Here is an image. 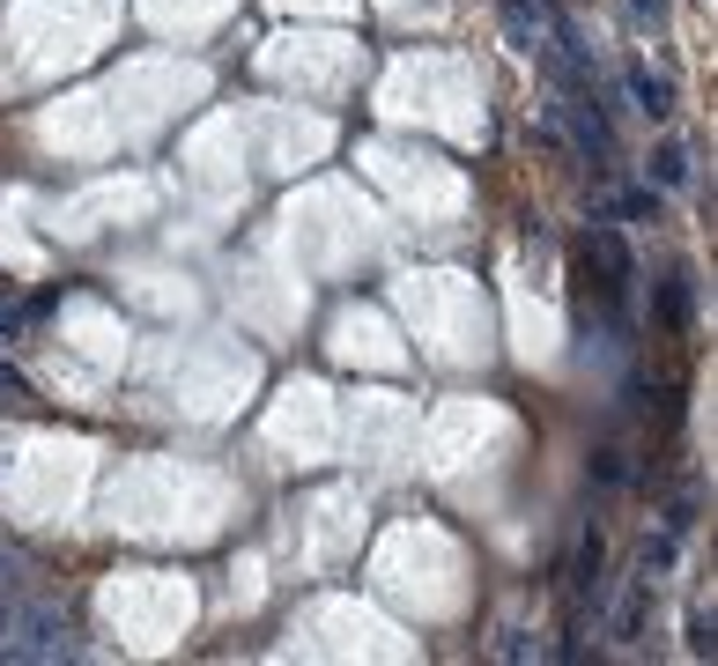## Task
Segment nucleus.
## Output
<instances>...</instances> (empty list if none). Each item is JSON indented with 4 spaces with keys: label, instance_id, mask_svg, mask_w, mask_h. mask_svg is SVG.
I'll return each instance as SVG.
<instances>
[{
    "label": "nucleus",
    "instance_id": "1",
    "mask_svg": "<svg viewBox=\"0 0 718 666\" xmlns=\"http://www.w3.org/2000/svg\"><path fill=\"white\" fill-rule=\"evenodd\" d=\"M0 659H67V623L38 585L0 592Z\"/></svg>",
    "mask_w": 718,
    "mask_h": 666
},
{
    "label": "nucleus",
    "instance_id": "2",
    "mask_svg": "<svg viewBox=\"0 0 718 666\" xmlns=\"http://www.w3.org/2000/svg\"><path fill=\"white\" fill-rule=\"evenodd\" d=\"M555 112H563V126L578 133V149H586L592 164H607V156H615V133H607V119L592 112V97H563Z\"/></svg>",
    "mask_w": 718,
    "mask_h": 666
},
{
    "label": "nucleus",
    "instance_id": "3",
    "mask_svg": "<svg viewBox=\"0 0 718 666\" xmlns=\"http://www.w3.org/2000/svg\"><path fill=\"white\" fill-rule=\"evenodd\" d=\"M630 89H637V112H644V119H667V112H675V89L659 82L652 67H630Z\"/></svg>",
    "mask_w": 718,
    "mask_h": 666
},
{
    "label": "nucleus",
    "instance_id": "4",
    "mask_svg": "<svg viewBox=\"0 0 718 666\" xmlns=\"http://www.w3.org/2000/svg\"><path fill=\"white\" fill-rule=\"evenodd\" d=\"M652 178H659V185H681V178H689V149H681V141H659V149H652Z\"/></svg>",
    "mask_w": 718,
    "mask_h": 666
},
{
    "label": "nucleus",
    "instance_id": "5",
    "mask_svg": "<svg viewBox=\"0 0 718 666\" xmlns=\"http://www.w3.org/2000/svg\"><path fill=\"white\" fill-rule=\"evenodd\" d=\"M504 23H511V38H518V52L541 44V15H526V0H504Z\"/></svg>",
    "mask_w": 718,
    "mask_h": 666
},
{
    "label": "nucleus",
    "instance_id": "6",
    "mask_svg": "<svg viewBox=\"0 0 718 666\" xmlns=\"http://www.w3.org/2000/svg\"><path fill=\"white\" fill-rule=\"evenodd\" d=\"M600 555H607V541L586 534V541H578V585H586V592H592V578H600Z\"/></svg>",
    "mask_w": 718,
    "mask_h": 666
},
{
    "label": "nucleus",
    "instance_id": "7",
    "mask_svg": "<svg viewBox=\"0 0 718 666\" xmlns=\"http://www.w3.org/2000/svg\"><path fill=\"white\" fill-rule=\"evenodd\" d=\"M623 215H637V222H644V215H659V201H652V193L637 185V193H623Z\"/></svg>",
    "mask_w": 718,
    "mask_h": 666
},
{
    "label": "nucleus",
    "instance_id": "8",
    "mask_svg": "<svg viewBox=\"0 0 718 666\" xmlns=\"http://www.w3.org/2000/svg\"><path fill=\"white\" fill-rule=\"evenodd\" d=\"M637 15H667V0H630Z\"/></svg>",
    "mask_w": 718,
    "mask_h": 666
},
{
    "label": "nucleus",
    "instance_id": "9",
    "mask_svg": "<svg viewBox=\"0 0 718 666\" xmlns=\"http://www.w3.org/2000/svg\"><path fill=\"white\" fill-rule=\"evenodd\" d=\"M0 296H8V282H0Z\"/></svg>",
    "mask_w": 718,
    "mask_h": 666
}]
</instances>
